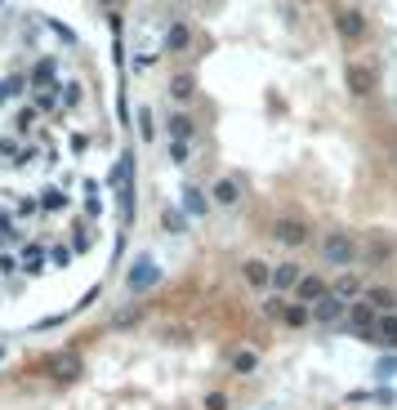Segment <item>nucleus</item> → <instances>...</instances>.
Masks as SVG:
<instances>
[{
    "label": "nucleus",
    "instance_id": "f257e3e1",
    "mask_svg": "<svg viewBox=\"0 0 397 410\" xmlns=\"http://www.w3.org/2000/svg\"><path fill=\"white\" fill-rule=\"evenodd\" d=\"M357 259H362V246H357L348 232L321 236V263H326V268H353Z\"/></svg>",
    "mask_w": 397,
    "mask_h": 410
},
{
    "label": "nucleus",
    "instance_id": "f03ea898",
    "mask_svg": "<svg viewBox=\"0 0 397 410\" xmlns=\"http://www.w3.org/2000/svg\"><path fill=\"white\" fill-rule=\"evenodd\" d=\"M263 312H268L272 321L291 325V330H304V325L312 321V308H308V304H299V299H291V295H272L268 304H263Z\"/></svg>",
    "mask_w": 397,
    "mask_h": 410
},
{
    "label": "nucleus",
    "instance_id": "7ed1b4c3",
    "mask_svg": "<svg viewBox=\"0 0 397 410\" xmlns=\"http://www.w3.org/2000/svg\"><path fill=\"white\" fill-rule=\"evenodd\" d=\"M375 325H379V308H375V304H370V299L362 295L353 308H348V330H353L357 339L375 344Z\"/></svg>",
    "mask_w": 397,
    "mask_h": 410
},
{
    "label": "nucleus",
    "instance_id": "20e7f679",
    "mask_svg": "<svg viewBox=\"0 0 397 410\" xmlns=\"http://www.w3.org/2000/svg\"><path fill=\"white\" fill-rule=\"evenodd\" d=\"M335 27H340V36L348 45H357V41H366V36H370L362 9H340V14H335Z\"/></svg>",
    "mask_w": 397,
    "mask_h": 410
},
{
    "label": "nucleus",
    "instance_id": "39448f33",
    "mask_svg": "<svg viewBox=\"0 0 397 410\" xmlns=\"http://www.w3.org/2000/svg\"><path fill=\"white\" fill-rule=\"evenodd\" d=\"M156 281H161V268H156V259H139L134 268H130V276H125L130 295H148Z\"/></svg>",
    "mask_w": 397,
    "mask_h": 410
},
{
    "label": "nucleus",
    "instance_id": "423d86ee",
    "mask_svg": "<svg viewBox=\"0 0 397 410\" xmlns=\"http://www.w3.org/2000/svg\"><path fill=\"white\" fill-rule=\"evenodd\" d=\"M375 85H379V71L370 63H348V90H353L357 99H370Z\"/></svg>",
    "mask_w": 397,
    "mask_h": 410
},
{
    "label": "nucleus",
    "instance_id": "0eeeda50",
    "mask_svg": "<svg viewBox=\"0 0 397 410\" xmlns=\"http://www.w3.org/2000/svg\"><path fill=\"white\" fill-rule=\"evenodd\" d=\"M348 317V304L340 295H326V299H317V304H312V325H335V321H344Z\"/></svg>",
    "mask_w": 397,
    "mask_h": 410
},
{
    "label": "nucleus",
    "instance_id": "6e6552de",
    "mask_svg": "<svg viewBox=\"0 0 397 410\" xmlns=\"http://www.w3.org/2000/svg\"><path fill=\"white\" fill-rule=\"evenodd\" d=\"M299 281H304V268H299V263H277L272 268V290L277 295H295Z\"/></svg>",
    "mask_w": 397,
    "mask_h": 410
},
{
    "label": "nucleus",
    "instance_id": "1a4fd4ad",
    "mask_svg": "<svg viewBox=\"0 0 397 410\" xmlns=\"http://www.w3.org/2000/svg\"><path fill=\"white\" fill-rule=\"evenodd\" d=\"M210 197H214V205H223V210H232V205L242 201V178H237V174H223V178H214Z\"/></svg>",
    "mask_w": 397,
    "mask_h": 410
},
{
    "label": "nucleus",
    "instance_id": "9d476101",
    "mask_svg": "<svg viewBox=\"0 0 397 410\" xmlns=\"http://www.w3.org/2000/svg\"><path fill=\"white\" fill-rule=\"evenodd\" d=\"M272 241H281V246H304L308 241V227L299 219H277L272 223Z\"/></svg>",
    "mask_w": 397,
    "mask_h": 410
},
{
    "label": "nucleus",
    "instance_id": "9b49d317",
    "mask_svg": "<svg viewBox=\"0 0 397 410\" xmlns=\"http://www.w3.org/2000/svg\"><path fill=\"white\" fill-rule=\"evenodd\" d=\"M330 295V285L326 281H321V276L317 272H304V281H299V290H295V299H299V304H317V299H326Z\"/></svg>",
    "mask_w": 397,
    "mask_h": 410
},
{
    "label": "nucleus",
    "instance_id": "f8f14e48",
    "mask_svg": "<svg viewBox=\"0 0 397 410\" xmlns=\"http://www.w3.org/2000/svg\"><path fill=\"white\" fill-rule=\"evenodd\" d=\"M192 45V27L188 22H170V27H165V54H183Z\"/></svg>",
    "mask_w": 397,
    "mask_h": 410
},
{
    "label": "nucleus",
    "instance_id": "ddd939ff",
    "mask_svg": "<svg viewBox=\"0 0 397 410\" xmlns=\"http://www.w3.org/2000/svg\"><path fill=\"white\" fill-rule=\"evenodd\" d=\"M165 129H170V139H179V143H188L192 134H197V125H192L188 112H170L165 116Z\"/></svg>",
    "mask_w": 397,
    "mask_h": 410
},
{
    "label": "nucleus",
    "instance_id": "4468645a",
    "mask_svg": "<svg viewBox=\"0 0 397 410\" xmlns=\"http://www.w3.org/2000/svg\"><path fill=\"white\" fill-rule=\"evenodd\" d=\"M242 276H246V285H272V268H268V263H259V259H246Z\"/></svg>",
    "mask_w": 397,
    "mask_h": 410
},
{
    "label": "nucleus",
    "instance_id": "2eb2a0df",
    "mask_svg": "<svg viewBox=\"0 0 397 410\" xmlns=\"http://www.w3.org/2000/svg\"><path fill=\"white\" fill-rule=\"evenodd\" d=\"M54 71H58V63H54V58H41V63L32 67L27 85H32V90H45V85H50V80H54Z\"/></svg>",
    "mask_w": 397,
    "mask_h": 410
},
{
    "label": "nucleus",
    "instance_id": "dca6fc26",
    "mask_svg": "<svg viewBox=\"0 0 397 410\" xmlns=\"http://www.w3.org/2000/svg\"><path fill=\"white\" fill-rule=\"evenodd\" d=\"M206 210H210L206 192H201V188H183V214H188V219H197V214H206Z\"/></svg>",
    "mask_w": 397,
    "mask_h": 410
},
{
    "label": "nucleus",
    "instance_id": "f3484780",
    "mask_svg": "<svg viewBox=\"0 0 397 410\" xmlns=\"http://www.w3.org/2000/svg\"><path fill=\"white\" fill-rule=\"evenodd\" d=\"M161 227H165L170 236H183V232H188V214L174 210V205H165V210H161Z\"/></svg>",
    "mask_w": 397,
    "mask_h": 410
},
{
    "label": "nucleus",
    "instance_id": "a211bd4d",
    "mask_svg": "<svg viewBox=\"0 0 397 410\" xmlns=\"http://www.w3.org/2000/svg\"><path fill=\"white\" fill-rule=\"evenodd\" d=\"M375 344H379V348H397V312L379 317V325H375Z\"/></svg>",
    "mask_w": 397,
    "mask_h": 410
},
{
    "label": "nucleus",
    "instance_id": "6ab92c4d",
    "mask_svg": "<svg viewBox=\"0 0 397 410\" xmlns=\"http://www.w3.org/2000/svg\"><path fill=\"white\" fill-rule=\"evenodd\" d=\"M67 201H71L67 188H45V192H41V210H50V214H54V210H67Z\"/></svg>",
    "mask_w": 397,
    "mask_h": 410
},
{
    "label": "nucleus",
    "instance_id": "aec40b11",
    "mask_svg": "<svg viewBox=\"0 0 397 410\" xmlns=\"http://www.w3.org/2000/svg\"><path fill=\"white\" fill-rule=\"evenodd\" d=\"M330 290H335V295H340V299H357V295H362V276H353V272H344V276H340V281H335V285H330Z\"/></svg>",
    "mask_w": 397,
    "mask_h": 410
},
{
    "label": "nucleus",
    "instance_id": "412c9836",
    "mask_svg": "<svg viewBox=\"0 0 397 410\" xmlns=\"http://www.w3.org/2000/svg\"><path fill=\"white\" fill-rule=\"evenodd\" d=\"M366 299H370L379 312H393V308H397V290H389V285H375V290H366Z\"/></svg>",
    "mask_w": 397,
    "mask_h": 410
},
{
    "label": "nucleus",
    "instance_id": "4be33fe9",
    "mask_svg": "<svg viewBox=\"0 0 397 410\" xmlns=\"http://www.w3.org/2000/svg\"><path fill=\"white\" fill-rule=\"evenodd\" d=\"M45 259H50V255H45V246H27V250H22V272H41Z\"/></svg>",
    "mask_w": 397,
    "mask_h": 410
},
{
    "label": "nucleus",
    "instance_id": "5701e85b",
    "mask_svg": "<svg viewBox=\"0 0 397 410\" xmlns=\"http://www.w3.org/2000/svg\"><path fill=\"white\" fill-rule=\"evenodd\" d=\"M170 94H174V99H179V103H188V99H192V94H197V80H192V76H188V71H183V76H174V80H170Z\"/></svg>",
    "mask_w": 397,
    "mask_h": 410
},
{
    "label": "nucleus",
    "instance_id": "b1692460",
    "mask_svg": "<svg viewBox=\"0 0 397 410\" xmlns=\"http://www.w3.org/2000/svg\"><path fill=\"white\" fill-rule=\"evenodd\" d=\"M85 214H90V219H99V214H103V192H99V183H85Z\"/></svg>",
    "mask_w": 397,
    "mask_h": 410
},
{
    "label": "nucleus",
    "instance_id": "393cba45",
    "mask_svg": "<svg viewBox=\"0 0 397 410\" xmlns=\"http://www.w3.org/2000/svg\"><path fill=\"white\" fill-rule=\"evenodd\" d=\"M255 366H259V357L250 353V348H242V353L232 357V370H237V375H250V370H255Z\"/></svg>",
    "mask_w": 397,
    "mask_h": 410
},
{
    "label": "nucleus",
    "instance_id": "a878e982",
    "mask_svg": "<svg viewBox=\"0 0 397 410\" xmlns=\"http://www.w3.org/2000/svg\"><path fill=\"white\" fill-rule=\"evenodd\" d=\"M90 246H94V232H90V227H76V236H71V250H76V255H85Z\"/></svg>",
    "mask_w": 397,
    "mask_h": 410
},
{
    "label": "nucleus",
    "instance_id": "bb28decb",
    "mask_svg": "<svg viewBox=\"0 0 397 410\" xmlns=\"http://www.w3.org/2000/svg\"><path fill=\"white\" fill-rule=\"evenodd\" d=\"M71 255H76L71 246H54V250H50V263H54V268H67V263H71Z\"/></svg>",
    "mask_w": 397,
    "mask_h": 410
},
{
    "label": "nucleus",
    "instance_id": "cd10ccee",
    "mask_svg": "<svg viewBox=\"0 0 397 410\" xmlns=\"http://www.w3.org/2000/svg\"><path fill=\"white\" fill-rule=\"evenodd\" d=\"M375 375H379V379H393V375H397V353H393V357H379V361H375Z\"/></svg>",
    "mask_w": 397,
    "mask_h": 410
},
{
    "label": "nucleus",
    "instance_id": "c85d7f7f",
    "mask_svg": "<svg viewBox=\"0 0 397 410\" xmlns=\"http://www.w3.org/2000/svg\"><path fill=\"white\" fill-rule=\"evenodd\" d=\"M139 134H143V139H152V134H156V125H152V107H139Z\"/></svg>",
    "mask_w": 397,
    "mask_h": 410
},
{
    "label": "nucleus",
    "instance_id": "c756f323",
    "mask_svg": "<svg viewBox=\"0 0 397 410\" xmlns=\"http://www.w3.org/2000/svg\"><path fill=\"white\" fill-rule=\"evenodd\" d=\"M170 161H174V165H188V143L170 139Z\"/></svg>",
    "mask_w": 397,
    "mask_h": 410
},
{
    "label": "nucleus",
    "instance_id": "7c9ffc66",
    "mask_svg": "<svg viewBox=\"0 0 397 410\" xmlns=\"http://www.w3.org/2000/svg\"><path fill=\"white\" fill-rule=\"evenodd\" d=\"M384 255H389V246H384V241H370V250H366V259H375V263H379Z\"/></svg>",
    "mask_w": 397,
    "mask_h": 410
},
{
    "label": "nucleus",
    "instance_id": "2f4dec72",
    "mask_svg": "<svg viewBox=\"0 0 397 410\" xmlns=\"http://www.w3.org/2000/svg\"><path fill=\"white\" fill-rule=\"evenodd\" d=\"M14 272H18V268H14V259H9L5 250H0V276H14Z\"/></svg>",
    "mask_w": 397,
    "mask_h": 410
},
{
    "label": "nucleus",
    "instance_id": "473e14b6",
    "mask_svg": "<svg viewBox=\"0 0 397 410\" xmlns=\"http://www.w3.org/2000/svg\"><path fill=\"white\" fill-rule=\"evenodd\" d=\"M228 406V397L223 393H214V397H206V410H223Z\"/></svg>",
    "mask_w": 397,
    "mask_h": 410
},
{
    "label": "nucleus",
    "instance_id": "72a5a7b5",
    "mask_svg": "<svg viewBox=\"0 0 397 410\" xmlns=\"http://www.w3.org/2000/svg\"><path fill=\"white\" fill-rule=\"evenodd\" d=\"M14 99V90H9V80H0V103H9Z\"/></svg>",
    "mask_w": 397,
    "mask_h": 410
},
{
    "label": "nucleus",
    "instance_id": "f704fd0d",
    "mask_svg": "<svg viewBox=\"0 0 397 410\" xmlns=\"http://www.w3.org/2000/svg\"><path fill=\"white\" fill-rule=\"evenodd\" d=\"M0 361H5V348H0Z\"/></svg>",
    "mask_w": 397,
    "mask_h": 410
},
{
    "label": "nucleus",
    "instance_id": "c9c22d12",
    "mask_svg": "<svg viewBox=\"0 0 397 410\" xmlns=\"http://www.w3.org/2000/svg\"><path fill=\"white\" fill-rule=\"evenodd\" d=\"M393 161H397V148H393Z\"/></svg>",
    "mask_w": 397,
    "mask_h": 410
},
{
    "label": "nucleus",
    "instance_id": "e433bc0d",
    "mask_svg": "<svg viewBox=\"0 0 397 410\" xmlns=\"http://www.w3.org/2000/svg\"><path fill=\"white\" fill-rule=\"evenodd\" d=\"M107 5H112V0H107Z\"/></svg>",
    "mask_w": 397,
    "mask_h": 410
}]
</instances>
